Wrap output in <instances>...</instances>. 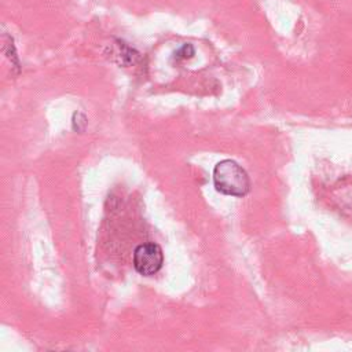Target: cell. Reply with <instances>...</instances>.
Here are the masks:
<instances>
[{
  "mask_svg": "<svg viewBox=\"0 0 352 352\" xmlns=\"http://www.w3.org/2000/svg\"><path fill=\"white\" fill-rule=\"evenodd\" d=\"M213 184L219 192L230 197H245L250 190L246 170L232 160H223L214 165Z\"/></svg>",
  "mask_w": 352,
  "mask_h": 352,
  "instance_id": "cell-1",
  "label": "cell"
},
{
  "mask_svg": "<svg viewBox=\"0 0 352 352\" xmlns=\"http://www.w3.org/2000/svg\"><path fill=\"white\" fill-rule=\"evenodd\" d=\"M164 264V253L160 245L147 242L136 246L133 250V267L143 276L157 274Z\"/></svg>",
  "mask_w": 352,
  "mask_h": 352,
  "instance_id": "cell-2",
  "label": "cell"
},
{
  "mask_svg": "<svg viewBox=\"0 0 352 352\" xmlns=\"http://www.w3.org/2000/svg\"><path fill=\"white\" fill-rule=\"evenodd\" d=\"M192 55H194V48L190 44H184L182 48H179L175 52L176 59H187V58H191Z\"/></svg>",
  "mask_w": 352,
  "mask_h": 352,
  "instance_id": "cell-3",
  "label": "cell"
}]
</instances>
